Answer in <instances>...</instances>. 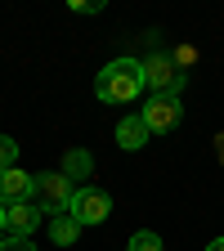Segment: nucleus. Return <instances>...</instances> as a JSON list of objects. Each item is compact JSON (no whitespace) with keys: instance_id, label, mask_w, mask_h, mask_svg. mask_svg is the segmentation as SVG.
I'll return each instance as SVG.
<instances>
[{"instance_id":"obj_1","label":"nucleus","mask_w":224,"mask_h":251,"mask_svg":"<svg viewBox=\"0 0 224 251\" xmlns=\"http://www.w3.org/2000/svg\"><path fill=\"white\" fill-rule=\"evenodd\" d=\"M94 94L103 103H135L144 94V63L139 58H112L108 68L94 76Z\"/></svg>"},{"instance_id":"obj_2","label":"nucleus","mask_w":224,"mask_h":251,"mask_svg":"<svg viewBox=\"0 0 224 251\" xmlns=\"http://www.w3.org/2000/svg\"><path fill=\"white\" fill-rule=\"evenodd\" d=\"M76 184L63 175V171H45V175H31V202H36L45 215H63L72 206Z\"/></svg>"},{"instance_id":"obj_3","label":"nucleus","mask_w":224,"mask_h":251,"mask_svg":"<svg viewBox=\"0 0 224 251\" xmlns=\"http://www.w3.org/2000/svg\"><path fill=\"white\" fill-rule=\"evenodd\" d=\"M144 90H152V94H179L184 90V72L175 68V58L171 54H148L144 58Z\"/></svg>"},{"instance_id":"obj_4","label":"nucleus","mask_w":224,"mask_h":251,"mask_svg":"<svg viewBox=\"0 0 224 251\" xmlns=\"http://www.w3.org/2000/svg\"><path fill=\"white\" fill-rule=\"evenodd\" d=\"M139 117H144V126H148L152 135H166V130L179 126L184 103H179V94H148V103L139 108Z\"/></svg>"},{"instance_id":"obj_5","label":"nucleus","mask_w":224,"mask_h":251,"mask_svg":"<svg viewBox=\"0 0 224 251\" xmlns=\"http://www.w3.org/2000/svg\"><path fill=\"white\" fill-rule=\"evenodd\" d=\"M68 215H76V225H103V220L112 215V198L103 193V188H76Z\"/></svg>"},{"instance_id":"obj_6","label":"nucleus","mask_w":224,"mask_h":251,"mask_svg":"<svg viewBox=\"0 0 224 251\" xmlns=\"http://www.w3.org/2000/svg\"><path fill=\"white\" fill-rule=\"evenodd\" d=\"M45 220V211L36 202H18V206H5V238H31V229H36Z\"/></svg>"},{"instance_id":"obj_7","label":"nucleus","mask_w":224,"mask_h":251,"mask_svg":"<svg viewBox=\"0 0 224 251\" xmlns=\"http://www.w3.org/2000/svg\"><path fill=\"white\" fill-rule=\"evenodd\" d=\"M18 202H31V175L27 171H0V206H18Z\"/></svg>"},{"instance_id":"obj_8","label":"nucleus","mask_w":224,"mask_h":251,"mask_svg":"<svg viewBox=\"0 0 224 251\" xmlns=\"http://www.w3.org/2000/svg\"><path fill=\"white\" fill-rule=\"evenodd\" d=\"M148 139H152V130L144 126V117H139V112H130V117H121V121H117V144H121L125 152H139Z\"/></svg>"},{"instance_id":"obj_9","label":"nucleus","mask_w":224,"mask_h":251,"mask_svg":"<svg viewBox=\"0 0 224 251\" xmlns=\"http://www.w3.org/2000/svg\"><path fill=\"white\" fill-rule=\"evenodd\" d=\"M90 171H94V157L90 152H81V148H72L68 157H63V175H68L76 188H85L81 179H90Z\"/></svg>"},{"instance_id":"obj_10","label":"nucleus","mask_w":224,"mask_h":251,"mask_svg":"<svg viewBox=\"0 0 224 251\" xmlns=\"http://www.w3.org/2000/svg\"><path fill=\"white\" fill-rule=\"evenodd\" d=\"M50 238H54L58 247H72V242L81 238V225H76V215H68V211H63V215H54V220H50Z\"/></svg>"},{"instance_id":"obj_11","label":"nucleus","mask_w":224,"mask_h":251,"mask_svg":"<svg viewBox=\"0 0 224 251\" xmlns=\"http://www.w3.org/2000/svg\"><path fill=\"white\" fill-rule=\"evenodd\" d=\"M125 251H162V238H157L152 229H139L135 238H130V247Z\"/></svg>"},{"instance_id":"obj_12","label":"nucleus","mask_w":224,"mask_h":251,"mask_svg":"<svg viewBox=\"0 0 224 251\" xmlns=\"http://www.w3.org/2000/svg\"><path fill=\"white\" fill-rule=\"evenodd\" d=\"M18 166V144L9 135H0V171H14Z\"/></svg>"},{"instance_id":"obj_13","label":"nucleus","mask_w":224,"mask_h":251,"mask_svg":"<svg viewBox=\"0 0 224 251\" xmlns=\"http://www.w3.org/2000/svg\"><path fill=\"white\" fill-rule=\"evenodd\" d=\"M0 251H36V242H31V238H5Z\"/></svg>"},{"instance_id":"obj_14","label":"nucleus","mask_w":224,"mask_h":251,"mask_svg":"<svg viewBox=\"0 0 224 251\" xmlns=\"http://www.w3.org/2000/svg\"><path fill=\"white\" fill-rule=\"evenodd\" d=\"M72 9H76V14H99L103 5H99V0H72Z\"/></svg>"},{"instance_id":"obj_15","label":"nucleus","mask_w":224,"mask_h":251,"mask_svg":"<svg viewBox=\"0 0 224 251\" xmlns=\"http://www.w3.org/2000/svg\"><path fill=\"white\" fill-rule=\"evenodd\" d=\"M215 157L224 162V135H215Z\"/></svg>"},{"instance_id":"obj_16","label":"nucleus","mask_w":224,"mask_h":251,"mask_svg":"<svg viewBox=\"0 0 224 251\" xmlns=\"http://www.w3.org/2000/svg\"><path fill=\"white\" fill-rule=\"evenodd\" d=\"M206 251H224V238H211V242H206Z\"/></svg>"},{"instance_id":"obj_17","label":"nucleus","mask_w":224,"mask_h":251,"mask_svg":"<svg viewBox=\"0 0 224 251\" xmlns=\"http://www.w3.org/2000/svg\"><path fill=\"white\" fill-rule=\"evenodd\" d=\"M0 233H5V206H0Z\"/></svg>"}]
</instances>
